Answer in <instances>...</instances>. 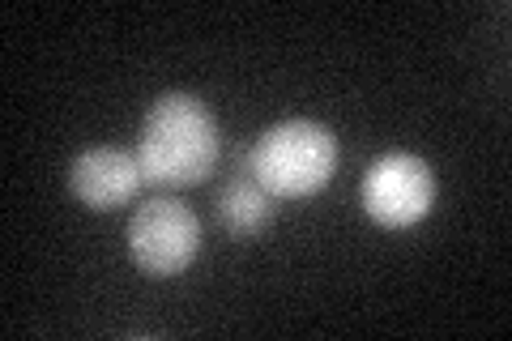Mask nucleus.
Returning <instances> with one entry per match:
<instances>
[{
    "instance_id": "2",
    "label": "nucleus",
    "mask_w": 512,
    "mask_h": 341,
    "mask_svg": "<svg viewBox=\"0 0 512 341\" xmlns=\"http://www.w3.org/2000/svg\"><path fill=\"white\" fill-rule=\"evenodd\" d=\"M248 171L274 201H308L338 175V137L316 120H282L256 137Z\"/></svg>"
},
{
    "instance_id": "3",
    "label": "nucleus",
    "mask_w": 512,
    "mask_h": 341,
    "mask_svg": "<svg viewBox=\"0 0 512 341\" xmlns=\"http://www.w3.org/2000/svg\"><path fill=\"white\" fill-rule=\"evenodd\" d=\"M128 256L150 278H175L201 256V218L175 197H150L128 218Z\"/></svg>"
},
{
    "instance_id": "5",
    "label": "nucleus",
    "mask_w": 512,
    "mask_h": 341,
    "mask_svg": "<svg viewBox=\"0 0 512 341\" xmlns=\"http://www.w3.org/2000/svg\"><path fill=\"white\" fill-rule=\"evenodd\" d=\"M141 162L137 154L120 150V145H90L69 162V188L73 197L82 201L94 214H107V209H120L124 201L137 197L141 188Z\"/></svg>"
},
{
    "instance_id": "1",
    "label": "nucleus",
    "mask_w": 512,
    "mask_h": 341,
    "mask_svg": "<svg viewBox=\"0 0 512 341\" xmlns=\"http://www.w3.org/2000/svg\"><path fill=\"white\" fill-rule=\"evenodd\" d=\"M222 154V128L197 94H163L141 120L137 162L158 188H197L214 175Z\"/></svg>"
},
{
    "instance_id": "4",
    "label": "nucleus",
    "mask_w": 512,
    "mask_h": 341,
    "mask_svg": "<svg viewBox=\"0 0 512 341\" xmlns=\"http://www.w3.org/2000/svg\"><path fill=\"white\" fill-rule=\"evenodd\" d=\"M359 205L372 222L389 226V231H406V226L423 222L436 205V171L419 154L389 150L363 171Z\"/></svg>"
},
{
    "instance_id": "6",
    "label": "nucleus",
    "mask_w": 512,
    "mask_h": 341,
    "mask_svg": "<svg viewBox=\"0 0 512 341\" xmlns=\"http://www.w3.org/2000/svg\"><path fill=\"white\" fill-rule=\"evenodd\" d=\"M214 214H218V226L231 239H256L269 222H274V197L261 188V180H256L244 162L235 175L222 180L218 197H214Z\"/></svg>"
}]
</instances>
